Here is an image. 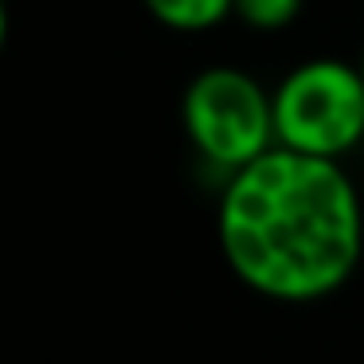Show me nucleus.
<instances>
[{
  "instance_id": "4",
  "label": "nucleus",
  "mask_w": 364,
  "mask_h": 364,
  "mask_svg": "<svg viewBox=\"0 0 364 364\" xmlns=\"http://www.w3.org/2000/svg\"><path fill=\"white\" fill-rule=\"evenodd\" d=\"M145 9L173 32H208L220 20L235 16V0H145Z\"/></svg>"
},
{
  "instance_id": "5",
  "label": "nucleus",
  "mask_w": 364,
  "mask_h": 364,
  "mask_svg": "<svg viewBox=\"0 0 364 364\" xmlns=\"http://www.w3.org/2000/svg\"><path fill=\"white\" fill-rule=\"evenodd\" d=\"M306 0H235V16L259 32H278L298 20Z\"/></svg>"
},
{
  "instance_id": "6",
  "label": "nucleus",
  "mask_w": 364,
  "mask_h": 364,
  "mask_svg": "<svg viewBox=\"0 0 364 364\" xmlns=\"http://www.w3.org/2000/svg\"><path fill=\"white\" fill-rule=\"evenodd\" d=\"M356 67H360V75H364V51H360V63H356Z\"/></svg>"
},
{
  "instance_id": "3",
  "label": "nucleus",
  "mask_w": 364,
  "mask_h": 364,
  "mask_svg": "<svg viewBox=\"0 0 364 364\" xmlns=\"http://www.w3.org/2000/svg\"><path fill=\"white\" fill-rule=\"evenodd\" d=\"M184 134L208 165L239 173L274 149V95L239 67H208L184 87Z\"/></svg>"
},
{
  "instance_id": "2",
  "label": "nucleus",
  "mask_w": 364,
  "mask_h": 364,
  "mask_svg": "<svg viewBox=\"0 0 364 364\" xmlns=\"http://www.w3.org/2000/svg\"><path fill=\"white\" fill-rule=\"evenodd\" d=\"M278 145L341 161L364 141V75L341 59H306L274 90Z\"/></svg>"
},
{
  "instance_id": "1",
  "label": "nucleus",
  "mask_w": 364,
  "mask_h": 364,
  "mask_svg": "<svg viewBox=\"0 0 364 364\" xmlns=\"http://www.w3.org/2000/svg\"><path fill=\"white\" fill-rule=\"evenodd\" d=\"M220 247L231 274L262 298H329L364 251L356 184L341 161L274 145L223 184Z\"/></svg>"
}]
</instances>
